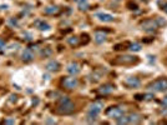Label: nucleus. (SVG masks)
I'll list each match as a JSON object with an SVG mask.
<instances>
[{"label": "nucleus", "mask_w": 167, "mask_h": 125, "mask_svg": "<svg viewBox=\"0 0 167 125\" xmlns=\"http://www.w3.org/2000/svg\"><path fill=\"white\" fill-rule=\"evenodd\" d=\"M89 3L86 1V0H81V1H79V9L81 10V11H86L87 9H89Z\"/></svg>", "instance_id": "22"}, {"label": "nucleus", "mask_w": 167, "mask_h": 125, "mask_svg": "<svg viewBox=\"0 0 167 125\" xmlns=\"http://www.w3.org/2000/svg\"><path fill=\"white\" fill-rule=\"evenodd\" d=\"M74 110H75L74 103L70 100L67 96H61L59 99V101H57V105H56V111L57 113L67 115V114L74 113Z\"/></svg>", "instance_id": "1"}, {"label": "nucleus", "mask_w": 167, "mask_h": 125, "mask_svg": "<svg viewBox=\"0 0 167 125\" xmlns=\"http://www.w3.org/2000/svg\"><path fill=\"white\" fill-rule=\"evenodd\" d=\"M60 63L56 61V60H50L46 65H45V69H46L48 71H50V73H57V71L60 70Z\"/></svg>", "instance_id": "12"}, {"label": "nucleus", "mask_w": 167, "mask_h": 125, "mask_svg": "<svg viewBox=\"0 0 167 125\" xmlns=\"http://www.w3.org/2000/svg\"><path fill=\"white\" fill-rule=\"evenodd\" d=\"M60 11V8L56 5H51V6H46V8L44 9V13L48 15H54V14H57V13Z\"/></svg>", "instance_id": "16"}, {"label": "nucleus", "mask_w": 167, "mask_h": 125, "mask_svg": "<svg viewBox=\"0 0 167 125\" xmlns=\"http://www.w3.org/2000/svg\"><path fill=\"white\" fill-rule=\"evenodd\" d=\"M153 98H155V96H153V94H146L145 95V99L146 100H151V99H153Z\"/></svg>", "instance_id": "32"}, {"label": "nucleus", "mask_w": 167, "mask_h": 125, "mask_svg": "<svg viewBox=\"0 0 167 125\" xmlns=\"http://www.w3.org/2000/svg\"><path fill=\"white\" fill-rule=\"evenodd\" d=\"M162 108H167V95L162 99Z\"/></svg>", "instance_id": "31"}, {"label": "nucleus", "mask_w": 167, "mask_h": 125, "mask_svg": "<svg viewBox=\"0 0 167 125\" xmlns=\"http://www.w3.org/2000/svg\"><path fill=\"white\" fill-rule=\"evenodd\" d=\"M35 25H36V28L39 29L40 31H48V30H50V25L46 21H44V20L35 21Z\"/></svg>", "instance_id": "17"}, {"label": "nucleus", "mask_w": 167, "mask_h": 125, "mask_svg": "<svg viewBox=\"0 0 167 125\" xmlns=\"http://www.w3.org/2000/svg\"><path fill=\"white\" fill-rule=\"evenodd\" d=\"M135 99H136V100H144L145 95L144 94H136V95H135Z\"/></svg>", "instance_id": "29"}, {"label": "nucleus", "mask_w": 167, "mask_h": 125, "mask_svg": "<svg viewBox=\"0 0 167 125\" xmlns=\"http://www.w3.org/2000/svg\"><path fill=\"white\" fill-rule=\"evenodd\" d=\"M155 20H156V23L158 25V28H165V26H167V20L163 19V18H161V16H157Z\"/></svg>", "instance_id": "18"}, {"label": "nucleus", "mask_w": 167, "mask_h": 125, "mask_svg": "<svg viewBox=\"0 0 167 125\" xmlns=\"http://www.w3.org/2000/svg\"><path fill=\"white\" fill-rule=\"evenodd\" d=\"M124 84L126 85L128 89H136V88H138L141 85V81H140V79L136 78V76H128V78L125 79Z\"/></svg>", "instance_id": "8"}, {"label": "nucleus", "mask_w": 167, "mask_h": 125, "mask_svg": "<svg viewBox=\"0 0 167 125\" xmlns=\"http://www.w3.org/2000/svg\"><path fill=\"white\" fill-rule=\"evenodd\" d=\"M102 108H104V103H102V101H95V103H92L89 107V114L99 116V114L101 113Z\"/></svg>", "instance_id": "9"}, {"label": "nucleus", "mask_w": 167, "mask_h": 125, "mask_svg": "<svg viewBox=\"0 0 167 125\" xmlns=\"http://www.w3.org/2000/svg\"><path fill=\"white\" fill-rule=\"evenodd\" d=\"M127 8L131 9V10H136L137 9V5H136V3H133V1H128L127 3Z\"/></svg>", "instance_id": "28"}, {"label": "nucleus", "mask_w": 167, "mask_h": 125, "mask_svg": "<svg viewBox=\"0 0 167 125\" xmlns=\"http://www.w3.org/2000/svg\"><path fill=\"white\" fill-rule=\"evenodd\" d=\"M147 88L152 91H155V93H163V91H167V78L156 79V80L150 83Z\"/></svg>", "instance_id": "2"}, {"label": "nucleus", "mask_w": 167, "mask_h": 125, "mask_svg": "<svg viewBox=\"0 0 167 125\" xmlns=\"http://www.w3.org/2000/svg\"><path fill=\"white\" fill-rule=\"evenodd\" d=\"M125 47H128V44H127V43H125V44H117V45H115V47H114V49H115V50H122V49H126Z\"/></svg>", "instance_id": "27"}, {"label": "nucleus", "mask_w": 167, "mask_h": 125, "mask_svg": "<svg viewBox=\"0 0 167 125\" xmlns=\"http://www.w3.org/2000/svg\"><path fill=\"white\" fill-rule=\"evenodd\" d=\"M40 54H41L42 58H49V56H51V54H53V50H51V48H44L40 51Z\"/></svg>", "instance_id": "20"}, {"label": "nucleus", "mask_w": 167, "mask_h": 125, "mask_svg": "<svg viewBox=\"0 0 167 125\" xmlns=\"http://www.w3.org/2000/svg\"><path fill=\"white\" fill-rule=\"evenodd\" d=\"M95 16L100 21H104V23H112L115 20V18L111 14H107V13H97Z\"/></svg>", "instance_id": "14"}, {"label": "nucleus", "mask_w": 167, "mask_h": 125, "mask_svg": "<svg viewBox=\"0 0 167 125\" xmlns=\"http://www.w3.org/2000/svg\"><path fill=\"white\" fill-rule=\"evenodd\" d=\"M5 48V41L3 40V39H0V50Z\"/></svg>", "instance_id": "33"}, {"label": "nucleus", "mask_w": 167, "mask_h": 125, "mask_svg": "<svg viewBox=\"0 0 167 125\" xmlns=\"http://www.w3.org/2000/svg\"><path fill=\"white\" fill-rule=\"evenodd\" d=\"M67 43L71 45V47H76V45L80 43V39H79L78 36H71V38L67 39Z\"/></svg>", "instance_id": "21"}, {"label": "nucleus", "mask_w": 167, "mask_h": 125, "mask_svg": "<svg viewBox=\"0 0 167 125\" xmlns=\"http://www.w3.org/2000/svg\"><path fill=\"white\" fill-rule=\"evenodd\" d=\"M138 61V58L135 55H121L117 56L115 60L112 61V64H119V65H132L136 64Z\"/></svg>", "instance_id": "4"}, {"label": "nucleus", "mask_w": 167, "mask_h": 125, "mask_svg": "<svg viewBox=\"0 0 167 125\" xmlns=\"http://www.w3.org/2000/svg\"><path fill=\"white\" fill-rule=\"evenodd\" d=\"M102 76V73H99V71H94V73L91 74V80L92 81H99L100 79Z\"/></svg>", "instance_id": "23"}, {"label": "nucleus", "mask_w": 167, "mask_h": 125, "mask_svg": "<svg viewBox=\"0 0 167 125\" xmlns=\"http://www.w3.org/2000/svg\"><path fill=\"white\" fill-rule=\"evenodd\" d=\"M9 25H10V26H18V25H19L18 19H16V18H10V19H9Z\"/></svg>", "instance_id": "25"}, {"label": "nucleus", "mask_w": 167, "mask_h": 125, "mask_svg": "<svg viewBox=\"0 0 167 125\" xmlns=\"http://www.w3.org/2000/svg\"><path fill=\"white\" fill-rule=\"evenodd\" d=\"M62 85H64V88H66L69 90H73L75 88H78L79 80L75 78V75H71V76H67V78L64 79V80H62Z\"/></svg>", "instance_id": "7"}, {"label": "nucleus", "mask_w": 167, "mask_h": 125, "mask_svg": "<svg viewBox=\"0 0 167 125\" xmlns=\"http://www.w3.org/2000/svg\"><path fill=\"white\" fill-rule=\"evenodd\" d=\"M141 29L145 30L146 33H153L158 29V25L155 19H146L141 23Z\"/></svg>", "instance_id": "5"}, {"label": "nucleus", "mask_w": 167, "mask_h": 125, "mask_svg": "<svg viewBox=\"0 0 167 125\" xmlns=\"http://www.w3.org/2000/svg\"><path fill=\"white\" fill-rule=\"evenodd\" d=\"M158 5H160V9L163 10L166 14H167V1H160Z\"/></svg>", "instance_id": "26"}, {"label": "nucleus", "mask_w": 167, "mask_h": 125, "mask_svg": "<svg viewBox=\"0 0 167 125\" xmlns=\"http://www.w3.org/2000/svg\"><path fill=\"white\" fill-rule=\"evenodd\" d=\"M66 71L69 74L71 75H78L80 71H81V68H80V64L76 63V61H71L67 67H66Z\"/></svg>", "instance_id": "10"}, {"label": "nucleus", "mask_w": 167, "mask_h": 125, "mask_svg": "<svg viewBox=\"0 0 167 125\" xmlns=\"http://www.w3.org/2000/svg\"><path fill=\"white\" fill-rule=\"evenodd\" d=\"M142 120V116L137 113H130V114H124L121 118L117 119V124H138Z\"/></svg>", "instance_id": "3"}, {"label": "nucleus", "mask_w": 167, "mask_h": 125, "mask_svg": "<svg viewBox=\"0 0 167 125\" xmlns=\"http://www.w3.org/2000/svg\"><path fill=\"white\" fill-rule=\"evenodd\" d=\"M46 123H48V124H55V120H51V119H48V120H46Z\"/></svg>", "instance_id": "35"}, {"label": "nucleus", "mask_w": 167, "mask_h": 125, "mask_svg": "<svg viewBox=\"0 0 167 125\" xmlns=\"http://www.w3.org/2000/svg\"><path fill=\"white\" fill-rule=\"evenodd\" d=\"M96 120H97V116H96V115H92V114H89V113H87L86 121H89V123H95Z\"/></svg>", "instance_id": "24"}, {"label": "nucleus", "mask_w": 167, "mask_h": 125, "mask_svg": "<svg viewBox=\"0 0 167 125\" xmlns=\"http://www.w3.org/2000/svg\"><path fill=\"white\" fill-rule=\"evenodd\" d=\"M115 89V85L112 84H104V85H101V87L99 88V94L100 95H108V94H111L112 91Z\"/></svg>", "instance_id": "13"}, {"label": "nucleus", "mask_w": 167, "mask_h": 125, "mask_svg": "<svg viewBox=\"0 0 167 125\" xmlns=\"http://www.w3.org/2000/svg\"><path fill=\"white\" fill-rule=\"evenodd\" d=\"M16 100H18V96H16V95H11V96H10V101H11V103H12V101L15 103Z\"/></svg>", "instance_id": "34"}, {"label": "nucleus", "mask_w": 167, "mask_h": 125, "mask_svg": "<svg viewBox=\"0 0 167 125\" xmlns=\"http://www.w3.org/2000/svg\"><path fill=\"white\" fill-rule=\"evenodd\" d=\"M34 58H35V54H34V51H33V49H31V48L25 49V50L23 51V54H21V59H23L24 63H30V61H33Z\"/></svg>", "instance_id": "11"}, {"label": "nucleus", "mask_w": 167, "mask_h": 125, "mask_svg": "<svg viewBox=\"0 0 167 125\" xmlns=\"http://www.w3.org/2000/svg\"><path fill=\"white\" fill-rule=\"evenodd\" d=\"M124 114H125V110L121 107H110L106 110V115L108 118H111V119H115V120H117L119 118H121Z\"/></svg>", "instance_id": "6"}, {"label": "nucleus", "mask_w": 167, "mask_h": 125, "mask_svg": "<svg viewBox=\"0 0 167 125\" xmlns=\"http://www.w3.org/2000/svg\"><path fill=\"white\" fill-rule=\"evenodd\" d=\"M128 49H130L131 51H135V53H137L141 50V44L138 43H132V44H128Z\"/></svg>", "instance_id": "19"}, {"label": "nucleus", "mask_w": 167, "mask_h": 125, "mask_svg": "<svg viewBox=\"0 0 167 125\" xmlns=\"http://www.w3.org/2000/svg\"><path fill=\"white\" fill-rule=\"evenodd\" d=\"M101 1H102V0H101Z\"/></svg>", "instance_id": "36"}, {"label": "nucleus", "mask_w": 167, "mask_h": 125, "mask_svg": "<svg viewBox=\"0 0 167 125\" xmlns=\"http://www.w3.org/2000/svg\"><path fill=\"white\" fill-rule=\"evenodd\" d=\"M14 123H15L14 119H10V120H3V121H1V124H14Z\"/></svg>", "instance_id": "30"}, {"label": "nucleus", "mask_w": 167, "mask_h": 125, "mask_svg": "<svg viewBox=\"0 0 167 125\" xmlns=\"http://www.w3.org/2000/svg\"><path fill=\"white\" fill-rule=\"evenodd\" d=\"M94 40L97 44H102L106 40V33H104V31H96L95 35H94Z\"/></svg>", "instance_id": "15"}]
</instances>
